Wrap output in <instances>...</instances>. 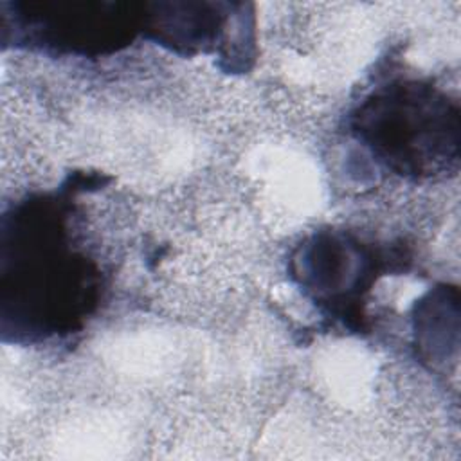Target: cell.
Segmentation results:
<instances>
[{"mask_svg":"<svg viewBox=\"0 0 461 461\" xmlns=\"http://www.w3.org/2000/svg\"><path fill=\"white\" fill-rule=\"evenodd\" d=\"M139 27H142V14H133L131 4L126 2H16L13 14H5V31H13L14 45L74 54L117 50Z\"/></svg>","mask_w":461,"mask_h":461,"instance_id":"3957f363","label":"cell"},{"mask_svg":"<svg viewBox=\"0 0 461 461\" xmlns=\"http://www.w3.org/2000/svg\"><path fill=\"white\" fill-rule=\"evenodd\" d=\"M67 211L50 196L16 207L4 220V308L14 306V339L67 333L94 306L97 274L67 240Z\"/></svg>","mask_w":461,"mask_h":461,"instance_id":"6da1fadb","label":"cell"},{"mask_svg":"<svg viewBox=\"0 0 461 461\" xmlns=\"http://www.w3.org/2000/svg\"><path fill=\"white\" fill-rule=\"evenodd\" d=\"M353 131L400 175H432L457 158V108L438 90L394 83L364 101Z\"/></svg>","mask_w":461,"mask_h":461,"instance_id":"7a4b0ae2","label":"cell"},{"mask_svg":"<svg viewBox=\"0 0 461 461\" xmlns=\"http://www.w3.org/2000/svg\"><path fill=\"white\" fill-rule=\"evenodd\" d=\"M380 268L373 252L346 234H319L292 261L299 286L335 319L360 315V304Z\"/></svg>","mask_w":461,"mask_h":461,"instance_id":"277c9868","label":"cell"}]
</instances>
